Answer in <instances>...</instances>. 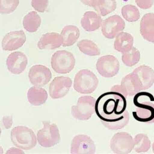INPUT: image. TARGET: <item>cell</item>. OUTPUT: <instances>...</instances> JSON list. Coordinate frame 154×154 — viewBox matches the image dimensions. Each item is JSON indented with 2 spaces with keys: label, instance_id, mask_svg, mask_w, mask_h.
<instances>
[{
  "label": "cell",
  "instance_id": "cell-1",
  "mask_svg": "<svg viewBox=\"0 0 154 154\" xmlns=\"http://www.w3.org/2000/svg\"><path fill=\"white\" fill-rule=\"evenodd\" d=\"M125 96L119 92L109 91L101 94L96 100L95 112L102 124L109 130L124 128L129 122Z\"/></svg>",
  "mask_w": 154,
  "mask_h": 154
},
{
  "label": "cell",
  "instance_id": "cell-2",
  "mask_svg": "<svg viewBox=\"0 0 154 154\" xmlns=\"http://www.w3.org/2000/svg\"><path fill=\"white\" fill-rule=\"evenodd\" d=\"M153 96L148 92L139 91L135 94L134 104L136 109L132 112V116L138 122L152 123L154 122Z\"/></svg>",
  "mask_w": 154,
  "mask_h": 154
},
{
  "label": "cell",
  "instance_id": "cell-3",
  "mask_svg": "<svg viewBox=\"0 0 154 154\" xmlns=\"http://www.w3.org/2000/svg\"><path fill=\"white\" fill-rule=\"evenodd\" d=\"M10 137L13 144L22 150L32 149L37 144V138L34 131L25 126L13 128Z\"/></svg>",
  "mask_w": 154,
  "mask_h": 154
},
{
  "label": "cell",
  "instance_id": "cell-4",
  "mask_svg": "<svg viewBox=\"0 0 154 154\" xmlns=\"http://www.w3.org/2000/svg\"><path fill=\"white\" fill-rule=\"evenodd\" d=\"M99 80L96 75L88 69H82L75 75L73 88L78 93L89 94L97 88Z\"/></svg>",
  "mask_w": 154,
  "mask_h": 154
},
{
  "label": "cell",
  "instance_id": "cell-5",
  "mask_svg": "<svg viewBox=\"0 0 154 154\" xmlns=\"http://www.w3.org/2000/svg\"><path fill=\"white\" fill-rule=\"evenodd\" d=\"M51 64L52 68L55 72L65 74L69 73L74 68L75 59L71 52L61 50L55 52L52 55Z\"/></svg>",
  "mask_w": 154,
  "mask_h": 154
},
{
  "label": "cell",
  "instance_id": "cell-6",
  "mask_svg": "<svg viewBox=\"0 0 154 154\" xmlns=\"http://www.w3.org/2000/svg\"><path fill=\"white\" fill-rule=\"evenodd\" d=\"M43 127L37 134L38 144L43 147H51L57 144L60 141L58 128L56 124L43 122Z\"/></svg>",
  "mask_w": 154,
  "mask_h": 154
},
{
  "label": "cell",
  "instance_id": "cell-7",
  "mask_svg": "<svg viewBox=\"0 0 154 154\" xmlns=\"http://www.w3.org/2000/svg\"><path fill=\"white\" fill-rule=\"evenodd\" d=\"M96 99L90 96H84L78 99L77 104L73 105L71 112L74 118L79 120H88L95 112Z\"/></svg>",
  "mask_w": 154,
  "mask_h": 154
},
{
  "label": "cell",
  "instance_id": "cell-8",
  "mask_svg": "<svg viewBox=\"0 0 154 154\" xmlns=\"http://www.w3.org/2000/svg\"><path fill=\"white\" fill-rule=\"evenodd\" d=\"M110 147L116 153H129L134 149V139L127 132L116 133L111 140Z\"/></svg>",
  "mask_w": 154,
  "mask_h": 154
},
{
  "label": "cell",
  "instance_id": "cell-9",
  "mask_svg": "<svg viewBox=\"0 0 154 154\" xmlns=\"http://www.w3.org/2000/svg\"><path fill=\"white\" fill-rule=\"evenodd\" d=\"M119 60L111 55L100 57L96 63V69L99 73L105 78H111L117 75L119 71Z\"/></svg>",
  "mask_w": 154,
  "mask_h": 154
},
{
  "label": "cell",
  "instance_id": "cell-10",
  "mask_svg": "<svg viewBox=\"0 0 154 154\" xmlns=\"http://www.w3.org/2000/svg\"><path fill=\"white\" fill-rule=\"evenodd\" d=\"M141 90L140 84L132 72L126 75L121 81L120 85H116L111 88V91L120 93L125 97L133 96Z\"/></svg>",
  "mask_w": 154,
  "mask_h": 154
},
{
  "label": "cell",
  "instance_id": "cell-11",
  "mask_svg": "<svg viewBox=\"0 0 154 154\" xmlns=\"http://www.w3.org/2000/svg\"><path fill=\"white\" fill-rule=\"evenodd\" d=\"M102 32L107 38H115L125 27V22L119 15L108 17L102 22Z\"/></svg>",
  "mask_w": 154,
  "mask_h": 154
},
{
  "label": "cell",
  "instance_id": "cell-12",
  "mask_svg": "<svg viewBox=\"0 0 154 154\" xmlns=\"http://www.w3.org/2000/svg\"><path fill=\"white\" fill-rule=\"evenodd\" d=\"M95 152V144L89 136L79 134L75 136L72 139L71 153H94Z\"/></svg>",
  "mask_w": 154,
  "mask_h": 154
},
{
  "label": "cell",
  "instance_id": "cell-13",
  "mask_svg": "<svg viewBox=\"0 0 154 154\" xmlns=\"http://www.w3.org/2000/svg\"><path fill=\"white\" fill-rule=\"evenodd\" d=\"M28 77L32 85L43 87L49 82L52 78V73L50 69L46 66L36 64L30 68Z\"/></svg>",
  "mask_w": 154,
  "mask_h": 154
},
{
  "label": "cell",
  "instance_id": "cell-14",
  "mask_svg": "<svg viewBox=\"0 0 154 154\" xmlns=\"http://www.w3.org/2000/svg\"><path fill=\"white\" fill-rule=\"evenodd\" d=\"M72 84V80L69 77H55L49 85L50 96L52 99H60L64 97L68 93Z\"/></svg>",
  "mask_w": 154,
  "mask_h": 154
},
{
  "label": "cell",
  "instance_id": "cell-15",
  "mask_svg": "<svg viewBox=\"0 0 154 154\" xmlns=\"http://www.w3.org/2000/svg\"><path fill=\"white\" fill-rule=\"evenodd\" d=\"M27 64V57L24 53L20 51L11 53L6 60V65L8 71L15 75L22 73L25 70Z\"/></svg>",
  "mask_w": 154,
  "mask_h": 154
},
{
  "label": "cell",
  "instance_id": "cell-16",
  "mask_svg": "<svg viewBox=\"0 0 154 154\" xmlns=\"http://www.w3.org/2000/svg\"><path fill=\"white\" fill-rule=\"evenodd\" d=\"M26 40V35L22 30L9 32L2 40V49L8 51H14L22 46Z\"/></svg>",
  "mask_w": 154,
  "mask_h": 154
},
{
  "label": "cell",
  "instance_id": "cell-17",
  "mask_svg": "<svg viewBox=\"0 0 154 154\" xmlns=\"http://www.w3.org/2000/svg\"><path fill=\"white\" fill-rule=\"evenodd\" d=\"M137 76L141 88V90H146L152 86L154 83V70L148 66L141 65L133 71Z\"/></svg>",
  "mask_w": 154,
  "mask_h": 154
},
{
  "label": "cell",
  "instance_id": "cell-18",
  "mask_svg": "<svg viewBox=\"0 0 154 154\" xmlns=\"http://www.w3.org/2000/svg\"><path fill=\"white\" fill-rule=\"evenodd\" d=\"M140 30L146 40L154 43V13H146L142 17Z\"/></svg>",
  "mask_w": 154,
  "mask_h": 154
},
{
  "label": "cell",
  "instance_id": "cell-19",
  "mask_svg": "<svg viewBox=\"0 0 154 154\" xmlns=\"http://www.w3.org/2000/svg\"><path fill=\"white\" fill-rule=\"evenodd\" d=\"M63 40L60 34L57 32H47L44 34L37 43L40 49H54L62 45Z\"/></svg>",
  "mask_w": 154,
  "mask_h": 154
},
{
  "label": "cell",
  "instance_id": "cell-20",
  "mask_svg": "<svg viewBox=\"0 0 154 154\" xmlns=\"http://www.w3.org/2000/svg\"><path fill=\"white\" fill-rule=\"evenodd\" d=\"M102 22V18L97 13L93 11H88L84 14L81 20V24L85 31L91 32L99 29Z\"/></svg>",
  "mask_w": 154,
  "mask_h": 154
},
{
  "label": "cell",
  "instance_id": "cell-21",
  "mask_svg": "<svg viewBox=\"0 0 154 154\" xmlns=\"http://www.w3.org/2000/svg\"><path fill=\"white\" fill-rule=\"evenodd\" d=\"M28 102L33 106H40L45 103L48 99V93L45 89L34 86L31 87L27 92Z\"/></svg>",
  "mask_w": 154,
  "mask_h": 154
},
{
  "label": "cell",
  "instance_id": "cell-22",
  "mask_svg": "<svg viewBox=\"0 0 154 154\" xmlns=\"http://www.w3.org/2000/svg\"><path fill=\"white\" fill-rule=\"evenodd\" d=\"M60 35L63 40L62 46L66 47L73 45L77 41L80 32L77 26L70 25L65 26L63 28Z\"/></svg>",
  "mask_w": 154,
  "mask_h": 154
},
{
  "label": "cell",
  "instance_id": "cell-23",
  "mask_svg": "<svg viewBox=\"0 0 154 154\" xmlns=\"http://www.w3.org/2000/svg\"><path fill=\"white\" fill-rule=\"evenodd\" d=\"M116 37L114 47L116 51L123 53L133 46L134 38L130 34L121 32Z\"/></svg>",
  "mask_w": 154,
  "mask_h": 154
},
{
  "label": "cell",
  "instance_id": "cell-24",
  "mask_svg": "<svg viewBox=\"0 0 154 154\" xmlns=\"http://www.w3.org/2000/svg\"><path fill=\"white\" fill-rule=\"evenodd\" d=\"M41 24V17L34 11L29 12L23 19V26L29 32L37 31Z\"/></svg>",
  "mask_w": 154,
  "mask_h": 154
},
{
  "label": "cell",
  "instance_id": "cell-25",
  "mask_svg": "<svg viewBox=\"0 0 154 154\" xmlns=\"http://www.w3.org/2000/svg\"><path fill=\"white\" fill-rule=\"evenodd\" d=\"M116 0H93V8L102 16H105L115 10Z\"/></svg>",
  "mask_w": 154,
  "mask_h": 154
},
{
  "label": "cell",
  "instance_id": "cell-26",
  "mask_svg": "<svg viewBox=\"0 0 154 154\" xmlns=\"http://www.w3.org/2000/svg\"><path fill=\"white\" fill-rule=\"evenodd\" d=\"M77 46L79 49L84 54L89 56H96L100 54L98 46L91 40L84 39L78 42Z\"/></svg>",
  "mask_w": 154,
  "mask_h": 154
},
{
  "label": "cell",
  "instance_id": "cell-27",
  "mask_svg": "<svg viewBox=\"0 0 154 154\" xmlns=\"http://www.w3.org/2000/svg\"><path fill=\"white\" fill-rule=\"evenodd\" d=\"M150 147V141L144 134H137L134 139V149L137 153L147 152Z\"/></svg>",
  "mask_w": 154,
  "mask_h": 154
},
{
  "label": "cell",
  "instance_id": "cell-28",
  "mask_svg": "<svg viewBox=\"0 0 154 154\" xmlns=\"http://www.w3.org/2000/svg\"><path fill=\"white\" fill-rule=\"evenodd\" d=\"M140 59L139 51L135 47H132L129 51L122 54V60L127 66L132 67L135 65Z\"/></svg>",
  "mask_w": 154,
  "mask_h": 154
},
{
  "label": "cell",
  "instance_id": "cell-29",
  "mask_svg": "<svg viewBox=\"0 0 154 154\" xmlns=\"http://www.w3.org/2000/svg\"><path fill=\"white\" fill-rule=\"evenodd\" d=\"M122 14L125 20L130 22H136L140 17V11L137 7L131 4L124 5L122 8Z\"/></svg>",
  "mask_w": 154,
  "mask_h": 154
},
{
  "label": "cell",
  "instance_id": "cell-30",
  "mask_svg": "<svg viewBox=\"0 0 154 154\" xmlns=\"http://www.w3.org/2000/svg\"><path fill=\"white\" fill-rule=\"evenodd\" d=\"M19 4V0H0V14L13 13Z\"/></svg>",
  "mask_w": 154,
  "mask_h": 154
},
{
  "label": "cell",
  "instance_id": "cell-31",
  "mask_svg": "<svg viewBox=\"0 0 154 154\" xmlns=\"http://www.w3.org/2000/svg\"><path fill=\"white\" fill-rule=\"evenodd\" d=\"M49 4V0H32L31 5L37 11L45 12Z\"/></svg>",
  "mask_w": 154,
  "mask_h": 154
},
{
  "label": "cell",
  "instance_id": "cell-32",
  "mask_svg": "<svg viewBox=\"0 0 154 154\" xmlns=\"http://www.w3.org/2000/svg\"><path fill=\"white\" fill-rule=\"evenodd\" d=\"M138 7L142 9H149L154 4V0H135Z\"/></svg>",
  "mask_w": 154,
  "mask_h": 154
},
{
  "label": "cell",
  "instance_id": "cell-33",
  "mask_svg": "<svg viewBox=\"0 0 154 154\" xmlns=\"http://www.w3.org/2000/svg\"><path fill=\"white\" fill-rule=\"evenodd\" d=\"M3 124L6 129L10 128L12 125V117L11 116H5L2 119Z\"/></svg>",
  "mask_w": 154,
  "mask_h": 154
},
{
  "label": "cell",
  "instance_id": "cell-34",
  "mask_svg": "<svg viewBox=\"0 0 154 154\" xmlns=\"http://www.w3.org/2000/svg\"><path fill=\"white\" fill-rule=\"evenodd\" d=\"M24 152L22 150H20L19 148H14V147H11L9 150L7 151V153H23Z\"/></svg>",
  "mask_w": 154,
  "mask_h": 154
},
{
  "label": "cell",
  "instance_id": "cell-35",
  "mask_svg": "<svg viewBox=\"0 0 154 154\" xmlns=\"http://www.w3.org/2000/svg\"><path fill=\"white\" fill-rule=\"evenodd\" d=\"M80 1L84 4L93 7V0H80Z\"/></svg>",
  "mask_w": 154,
  "mask_h": 154
},
{
  "label": "cell",
  "instance_id": "cell-36",
  "mask_svg": "<svg viewBox=\"0 0 154 154\" xmlns=\"http://www.w3.org/2000/svg\"><path fill=\"white\" fill-rule=\"evenodd\" d=\"M4 153V151H3V149L2 148L1 146H0V153Z\"/></svg>",
  "mask_w": 154,
  "mask_h": 154
},
{
  "label": "cell",
  "instance_id": "cell-37",
  "mask_svg": "<svg viewBox=\"0 0 154 154\" xmlns=\"http://www.w3.org/2000/svg\"><path fill=\"white\" fill-rule=\"evenodd\" d=\"M152 149H153V152H154V142L152 144Z\"/></svg>",
  "mask_w": 154,
  "mask_h": 154
},
{
  "label": "cell",
  "instance_id": "cell-38",
  "mask_svg": "<svg viewBox=\"0 0 154 154\" xmlns=\"http://www.w3.org/2000/svg\"><path fill=\"white\" fill-rule=\"evenodd\" d=\"M1 129L0 128V137H1Z\"/></svg>",
  "mask_w": 154,
  "mask_h": 154
}]
</instances>
